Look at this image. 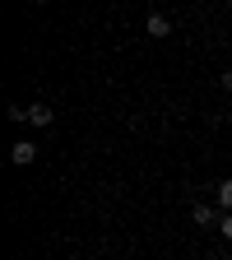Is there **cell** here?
Returning a JSON list of instances; mask_svg holds the SVG:
<instances>
[{
	"label": "cell",
	"instance_id": "obj_7",
	"mask_svg": "<svg viewBox=\"0 0 232 260\" xmlns=\"http://www.w3.org/2000/svg\"><path fill=\"white\" fill-rule=\"evenodd\" d=\"M223 88H227V93H232V70H223Z\"/></svg>",
	"mask_w": 232,
	"mask_h": 260
},
{
	"label": "cell",
	"instance_id": "obj_1",
	"mask_svg": "<svg viewBox=\"0 0 232 260\" xmlns=\"http://www.w3.org/2000/svg\"><path fill=\"white\" fill-rule=\"evenodd\" d=\"M32 158H38V144H32V140H19V144H10V162H14V168H28Z\"/></svg>",
	"mask_w": 232,
	"mask_h": 260
},
{
	"label": "cell",
	"instance_id": "obj_6",
	"mask_svg": "<svg viewBox=\"0 0 232 260\" xmlns=\"http://www.w3.org/2000/svg\"><path fill=\"white\" fill-rule=\"evenodd\" d=\"M218 228H223V237H232V214H223V218H218Z\"/></svg>",
	"mask_w": 232,
	"mask_h": 260
},
{
	"label": "cell",
	"instance_id": "obj_2",
	"mask_svg": "<svg viewBox=\"0 0 232 260\" xmlns=\"http://www.w3.org/2000/svg\"><path fill=\"white\" fill-rule=\"evenodd\" d=\"M51 121H56V112H51L47 103H32V107H28V125H42V130H47Z\"/></svg>",
	"mask_w": 232,
	"mask_h": 260
},
{
	"label": "cell",
	"instance_id": "obj_4",
	"mask_svg": "<svg viewBox=\"0 0 232 260\" xmlns=\"http://www.w3.org/2000/svg\"><path fill=\"white\" fill-rule=\"evenodd\" d=\"M190 218L200 223V228H214V209H209V205H195V209H190Z\"/></svg>",
	"mask_w": 232,
	"mask_h": 260
},
{
	"label": "cell",
	"instance_id": "obj_5",
	"mask_svg": "<svg viewBox=\"0 0 232 260\" xmlns=\"http://www.w3.org/2000/svg\"><path fill=\"white\" fill-rule=\"evenodd\" d=\"M218 205H223V209H227V214H232V177H227V181H223V186H218Z\"/></svg>",
	"mask_w": 232,
	"mask_h": 260
},
{
	"label": "cell",
	"instance_id": "obj_3",
	"mask_svg": "<svg viewBox=\"0 0 232 260\" xmlns=\"http://www.w3.org/2000/svg\"><path fill=\"white\" fill-rule=\"evenodd\" d=\"M144 32H149V38H168V32H172V19H168V14H149Z\"/></svg>",
	"mask_w": 232,
	"mask_h": 260
}]
</instances>
